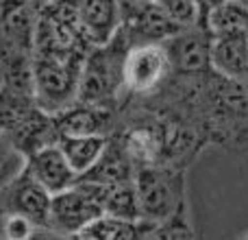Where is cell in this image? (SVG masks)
<instances>
[{
    "label": "cell",
    "mask_w": 248,
    "mask_h": 240,
    "mask_svg": "<svg viewBox=\"0 0 248 240\" xmlns=\"http://www.w3.org/2000/svg\"><path fill=\"white\" fill-rule=\"evenodd\" d=\"M4 144H7V137L0 133V166H2V159H4ZM9 146V144H7Z\"/></svg>",
    "instance_id": "20"
},
{
    "label": "cell",
    "mask_w": 248,
    "mask_h": 240,
    "mask_svg": "<svg viewBox=\"0 0 248 240\" xmlns=\"http://www.w3.org/2000/svg\"><path fill=\"white\" fill-rule=\"evenodd\" d=\"M105 216H113V219L120 221H144L141 219L135 181L109 186L107 197H105Z\"/></svg>",
    "instance_id": "17"
},
{
    "label": "cell",
    "mask_w": 248,
    "mask_h": 240,
    "mask_svg": "<svg viewBox=\"0 0 248 240\" xmlns=\"http://www.w3.org/2000/svg\"><path fill=\"white\" fill-rule=\"evenodd\" d=\"M2 81H4V72H2V64H0V86H2Z\"/></svg>",
    "instance_id": "22"
},
{
    "label": "cell",
    "mask_w": 248,
    "mask_h": 240,
    "mask_svg": "<svg viewBox=\"0 0 248 240\" xmlns=\"http://www.w3.org/2000/svg\"><path fill=\"white\" fill-rule=\"evenodd\" d=\"M133 2H148V0H133Z\"/></svg>",
    "instance_id": "24"
},
{
    "label": "cell",
    "mask_w": 248,
    "mask_h": 240,
    "mask_svg": "<svg viewBox=\"0 0 248 240\" xmlns=\"http://www.w3.org/2000/svg\"><path fill=\"white\" fill-rule=\"evenodd\" d=\"M55 124L59 136H105L111 137L118 131L120 116L118 112L85 103H74L68 109L55 114Z\"/></svg>",
    "instance_id": "9"
},
{
    "label": "cell",
    "mask_w": 248,
    "mask_h": 240,
    "mask_svg": "<svg viewBox=\"0 0 248 240\" xmlns=\"http://www.w3.org/2000/svg\"><path fill=\"white\" fill-rule=\"evenodd\" d=\"M161 11L183 29L201 26V2L198 0H157Z\"/></svg>",
    "instance_id": "18"
},
{
    "label": "cell",
    "mask_w": 248,
    "mask_h": 240,
    "mask_svg": "<svg viewBox=\"0 0 248 240\" xmlns=\"http://www.w3.org/2000/svg\"><path fill=\"white\" fill-rule=\"evenodd\" d=\"M0 240H7V238H0ZM31 240H48V236H46V232H39L35 238H31Z\"/></svg>",
    "instance_id": "21"
},
{
    "label": "cell",
    "mask_w": 248,
    "mask_h": 240,
    "mask_svg": "<svg viewBox=\"0 0 248 240\" xmlns=\"http://www.w3.org/2000/svg\"><path fill=\"white\" fill-rule=\"evenodd\" d=\"M131 51V42L122 31L111 42L94 46L83 66L77 103L118 112L124 101V59Z\"/></svg>",
    "instance_id": "1"
},
{
    "label": "cell",
    "mask_w": 248,
    "mask_h": 240,
    "mask_svg": "<svg viewBox=\"0 0 248 240\" xmlns=\"http://www.w3.org/2000/svg\"><path fill=\"white\" fill-rule=\"evenodd\" d=\"M52 194L26 171L24 166L16 172L13 179L0 188V216L20 214L33 221L42 232H48Z\"/></svg>",
    "instance_id": "5"
},
{
    "label": "cell",
    "mask_w": 248,
    "mask_h": 240,
    "mask_svg": "<svg viewBox=\"0 0 248 240\" xmlns=\"http://www.w3.org/2000/svg\"><path fill=\"white\" fill-rule=\"evenodd\" d=\"M107 142H109V137H105V136H78V137L61 136L57 144L63 151L65 159L74 168V172L81 177L100 159Z\"/></svg>",
    "instance_id": "15"
},
{
    "label": "cell",
    "mask_w": 248,
    "mask_h": 240,
    "mask_svg": "<svg viewBox=\"0 0 248 240\" xmlns=\"http://www.w3.org/2000/svg\"><path fill=\"white\" fill-rule=\"evenodd\" d=\"M78 24L92 46L111 42L122 24L120 0H78Z\"/></svg>",
    "instance_id": "11"
},
{
    "label": "cell",
    "mask_w": 248,
    "mask_h": 240,
    "mask_svg": "<svg viewBox=\"0 0 248 240\" xmlns=\"http://www.w3.org/2000/svg\"><path fill=\"white\" fill-rule=\"evenodd\" d=\"M137 166L133 164L131 155L126 153L122 140L118 133L109 137L107 146H105L100 159L85 172L78 177V181H87V184H98V186H120L135 181Z\"/></svg>",
    "instance_id": "12"
},
{
    "label": "cell",
    "mask_w": 248,
    "mask_h": 240,
    "mask_svg": "<svg viewBox=\"0 0 248 240\" xmlns=\"http://www.w3.org/2000/svg\"><path fill=\"white\" fill-rule=\"evenodd\" d=\"M172 64V72L179 74H202L214 70L211 66V48L214 33L205 26H189L163 42Z\"/></svg>",
    "instance_id": "8"
},
{
    "label": "cell",
    "mask_w": 248,
    "mask_h": 240,
    "mask_svg": "<svg viewBox=\"0 0 248 240\" xmlns=\"http://www.w3.org/2000/svg\"><path fill=\"white\" fill-rule=\"evenodd\" d=\"M22 166L50 194L65 192V190H70L72 186L78 184V175L70 166L68 159H65L59 144L46 146V149L35 151V153L22 157Z\"/></svg>",
    "instance_id": "10"
},
{
    "label": "cell",
    "mask_w": 248,
    "mask_h": 240,
    "mask_svg": "<svg viewBox=\"0 0 248 240\" xmlns=\"http://www.w3.org/2000/svg\"><path fill=\"white\" fill-rule=\"evenodd\" d=\"M202 26L209 29L214 35L248 33V7L237 0H227L207 13Z\"/></svg>",
    "instance_id": "16"
},
{
    "label": "cell",
    "mask_w": 248,
    "mask_h": 240,
    "mask_svg": "<svg viewBox=\"0 0 248 240\" xmlns=\"http://www.w3.org/2000/svg\"><path fill=\"white\" fill-rule=\"evenodd\" d=\"M211 66L222 77L248 81V33L214 35Z\"/></svg>",
    "instance_id": "13"
},
{
    "label": "cell",
    "mask_w": 248,
    "mask_h": 240,
    "mask_svg": "<svg viewBox=\"0 0 248 240\" xmlns=\"http://www.w3.org/2000/svg\"><path fill=\"white\" fill-rule=\"evenodd\" d=\"M120 16L122 24L120 31L126 35L131 46L140 44H163L170 37H174L183 26L172 22L157 0L148 2H133V0H120Z\"/></svg>",
    "instance_id": "7"
},
{
    "label": "cell",
    "mask_w": 248,
    "mask_h": 240,
    "mask_svg": "<svg viewBox=\"0 0 248 240\" xmlns=\"http://www.w3.org/2000/svg\"><path fill=\"white\" fill-rule=\"evenodd\" d=\"M244 146H248V136H246V140H244V144H242V149H244Z\"/></svg>",
    "instance_id": "23"
},
{
    "label": "cell",
    "mask_w": 248,
    "mask_h": 240,
    "mask_svg": "<svg viewBox=\"0 0 248 240\" xmlns=\"http://www.w3.org/2000/svg\"><path fill=\"white\" fill-rule=\"evenodd\" d=\"M153 227V221H120L103 216L68 240H148Z\"/></svg>",
    "instance_id": "14"
},
{
    "label": "cell",
    "mask_w": 248,
    "mask_h": 240,
    "mask_svg": "<svg viewBox=\"0 0 248 240\" xmlns=\"http://www.w3.org/2000/svg\"><path fill=\"white\" fill-rule=\"evenodd\" d=\"M107 186L78 181L70 190L52 194L50 219H48V232L59 236H74L87 225L105 216V197Z\"/></svg>",
    "instance_id": "4"
},
{
    "label": "cell",
    "mask_w": 248,
    "mask_h": 240,
    "mask_svg": "<svg viewBox=\"0 0 248 240\" xmlns=\"http://www.w3.org/2000/svg\"><path fill=\"white\" fill-rule=\"evenodd\" d=\"M172 74V64L163 44L131 46L124 59V99L153 94Z\"/></svg>",
    "instance_id": "6"
},
{
    "label": "cell",
    "mask_w": 248,
    "mask_h": 240,
    "mask_svg": "<svg viewBox=\"0 0 248 240\" xmlns=\"http://www.w3.org/2000/svg\"><path fill=\"white\" fill-rule=\"evenodd\" d=\"M187 171L172 166H144L135 172L141 219L166 223L187 210Z\"/></svg>",
    "instance_id": "3"
},
{
    "label": "cell",
    "mask_w": 248,
    "mask_h": 240,
    "mask_svg": "<svg viewBox=\"0 0 248 240\" xmlns=\"http://www.w3.org/2000/svg\"><path fill=\"white\" fill-rule=\"evenodd\" d=\"M50 2H52V0H50Z\"/></svg>",
    "instance_id": "25"
},
{
    "label": "cell",
    "mask_w": 248,
    "mask_h": 240,
    "mask_svg": "<svg viewBox=\"0 0 248 240\" xmlns=\"http://www.w3.org/2000/svg\"><path fill=\"white\" fill-rule=\"evenodd\" d=\"M42 229L29 221L26 216H20V214H11V216H4L2 221V238L7 240H31L35 238Z\"/></svg>",
    "instance_id": "19"
},
{
    "label": "cell",
    "mask_w": 248,
    "mask_h": 240,
    "mask_svg": "<svg viewBox=\"0 0 248 240\" xmlns=\"http://www.w3.org/2000/svg\"><path fill=\"white\" fill-rule=\"evenodd\" d=\"M87 55H42L33 57V92L35 103L46 114L68 109L77 103L81 74Z\"/></svg>",
    "instance_id": "2"
}]
</instances>
